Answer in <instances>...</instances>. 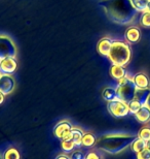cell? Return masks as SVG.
<instances>
[{"instance_id":"cell-31","label":"cell","mask_w":150,"mask_h":159,"mask_svg":"<svg viewBox=\"0 0 150 159\" xmlns=\"http://www.w3.org/2000/svg\"><path fill=\"white\" fill-rule=\"evenodd\" d=\"M146 106H147L149 109H150V96H149V98H148V100H147V103H146Z\"/></svg>"},{"instance_id":"cell-4","label":"cell","mask_w":150,"mask_h":159,"mask_svg":"<svg viewBox=\"0 0 150 159\" xmlns=\"http://www.w3.org/2000/svg\"><path fill=\"white\" fill-rule=\"evenodd\" d=\"M136 90L137 87L134 84L133 79H131L126 75V78L118 81V84H117V88H116L117 97H118V99L122 100L123 102L129 103L130 101H132L135 98Z\"/></svg>"},{"instance_id":"cell-15","label":"cell","mask_w":150,"mask_h":159,"mask_svg":"<svg viewBox=\"0 0 150 159\" xmlns=\"http://www.w3.org/2000/svg\"><path fill=\"white\" fill-rule=\"evenodd\" d=\"M150 96V88L148 89H137L135 93V98L138 102L141 103V106H145L147 103V100Z\"/></svg>"},{"instance_id":"cell-1","label":"cell","mask_w":150,"mask_h":159,"mask_svg":"<svg viewBox=\"0 0 150 159\" xmlns=\"http://www.w3.org/2000/svg\"><path fill=\"white\" fill-rule=\"evenodd\" d=\"M101 4L109 20L120 25L131 23L138 12L130 0H103Z\"/></svg>"},{"instance_id":"cell-12","label":"cell","mask_w":150,"mask_h":159,"mask_svg":"<svg viewBox=\"0 0 150 159\" xmlns=\"http://www.w3.org/2000/svg\"><path fill=\"white\" fill-rule=\"evenodd\" d=\"M71 128H72L71 123L67 120H63L56 125L55 129H54V133H55V135L57 138L62 139V136L65 134L66 132H68L69 130H71Z\"/></svg>"},{"instance_id":"cell-34","label":"cell","mask_w":150,"mask_h":159,"mask_svg":"<svg viewBox=\"0 0 150 159\" xmlns=\"http://www.w3.org/2000/svg\"><path fill=\"white\" fill-rule=\"evenodd\" d=\"M0 159H3V156H2L1 154H0Z\"/></svg>"},{"instance_id":"cell-14","label":"cell","mask_w":150,"mask_h":159,"mask_svg":"<svg viewBox=\"0 0 150 159\" xmlns=\"http://www.w3.org/2000/svg\"><path fill=\"white\" fill-rule=\"evenodd\" d=\"M136 119L140 123H148L150 121V109L146 106H142L140 110L135 114Z\"/></svg>"},{"instance_id":"cell-9","label":"cell","mask_w":150,"mask_h":159,"mask_svg":"<svg viewBox=\"0 0 150 159\" xmlns=\"http://www.w3.org/2000/svg\"><path fill=\"white\" fill-rule=\"evenodd\" d=\"M112 43H113V41L111 40L109 37H103V39H101L99 40V43L97 44V49H98V52L100 53V55L108 57L111 48H112Z\"/></svg>"},{"instance_id":"cell-20","label":"cell","mask_w":150,"mask_h":159,"mask_svg":"<svg viewBox=\"0 0 150 159\" xmlns=\"http://www.w3.org/2000/svg\"><path fill=\"white\" fill-rule=\"evenodd\" d=\"M131 147H132V150L135 152V153H139V152H141L144 150V149L147 148V142L138 138L132 143Z\"/></svg>"},{"instance_id":"cell-27","label":"cell","mask_w":150,"mask_h":159,"mask_svg":"<svg viewBox=\"0 0 150 159\" xmlns=\"http://www.w3.org/2000/svg\"><path fill=\"white\" fill-rule=\"evenodd\" d=\"M137 159H150V150L146 148L143 151L137 153Z\"/></svg>"},{"instance_id":"cell-6","label":"cell","mask_w":150,"mask_h":159,"mask_svg":"<svg viewBox=\"0 0 150 159\" xmlns=\"http://www.w3.org/2000/svg\"><path fill=\"white\" fill-rule=\"evenodd\" d=\"M17 48L8 36L0 35V60L5 57H15Z\"/></svg>"},{"instance_id":"cell-8","label":"cell","mask_w":150,"mask_h":159,"mask_svg":"<svg viewBox=\"0 0 150 159\" xmlns=\"http://www.w3.org/2000/svg\"><path fill=\"white\" fill-rule=\"evenodd\" d=\"M15 82L11 75H1L0 77V91L4 95L11 94L15 90Z\"/></svg>"},{"instance_id":"cell-16","label":"cell","mask_w":150,"mask_h":159,"mask_svg":"<svg viewBox=\"0 0 150 159\" xmlns=\"http://www.w3.org/2000/svg\"><path fill=\"white\" fill-rule=\"evenodd\" d=\"M102 97H103L104 100H106L107 102L109 101H112V100H115V99H118L117 97V92H116V89H114L112 87H106L102 92Z\"/></svg>"},{"instance_id":"cell-19","label":"cell","mask_w":150,"mask_h":159,"mask_svg":"<svg viewBox=\"0 0 150 159\" xmlns=\"http://www.w3.org/2000/svg\"><path fill=\"white\" fill-rule=\"evenodd\" d=\"M96 144H97V139L92 133H84L81 139L82 146H84V147H94Z\"/></svg>"},{"instance_id":"cell-23","label":"cell","mask_w":150,"mask_h":159,"mask_svg":"<svg viewBox=\"0 0 150 159\" xmlns=\"http://www.w3.org/2000/svg\"><path fill=\"white\" fill-rule=\"evenodd\" d=\"M138 138L139 139H144V141H149L150 139V128L147 126H144L142 127L141 129H140V131L138 133Z\"/></svg>"},{"instance_id":"cell-25","label":"cell","mask_w":150,"mask_h":159,"mask_svg":"<svg viewBox=\"0 0 150 159\" xmlns=\"http://www.w3.org/2000/svg\"><path fill=\"white\" fill-rule=\"evenodd\" d=\"M76 145L72 141H62V149L65 152H72Z\"/></svg>"},{"instance_id":"cell-7","label":"cell","mask_w":150,"mask_h":159,"mask_svg":"<svg viewBox=\"0 0 150 159\" xmlns=\"http://www.w3.org/2000/svg\"><path fill=\"white\" fill-rule=\"evenodd\" d=\"M18 62L15 57H5L0 60V72L1 75H11L17 70Z\"/></svg>"},{"instance_id":"cell-10","label":"cell","mask_w":150,"mask_h":159,"mask_svg":"<svg viewBox=\"0 0 150 159\" xmlns=\"http://www.w3.org/2000/svg\"><path fill=\"white\" fill-rule=\"evenodd\" d=\"M124 37H126V39L129 41V43H136L140 40V39H141V31H140L138 27L131 26L126 30Z\"/></svg>"},{"instance_id":"cell-30","label":"cell","mask_w":150,"mask_h":159,"mask_svg":"<svg viewBox=\"0 0 150 159\" xmlns=\"http://www.w3.org/2000/svg\"><path fill=\"white\" fill-rule=\"evenodd\" d=\"M56 159H70V157L67 156V155H65V154H61Z\"/></svg>"},{"instance_id":"cell-5","label":"cell","mask_w":150,"mask_h":159,"mask_svg":"<svg viewBox=\"0 0 150 159\" xmlns=\"http://www.w3.org/2000/svg\"><path fill=\"white\" fill-rule=\"evenodd\" d=\"M107 110L111 115L116 118H121V117H126L130 114L129 107L127 103L123 102L120 99H115L112 101H109L107 104Z\"/></svg>"},{"instance_id":"cell-13","label":"cell","mask_w":150,"mask_h":159,"mask_svg":"<svg viewBox=\"0 0 150 159\" xmlns=\"http://www.w3.org/2000/svg\"><path fill=\"white\" fill-rule=\"evenodd\" d=\"M110 75L114 80L119 81V80L126 77V68H124V66L122 65L112 64V66L110 67Z\"/></svg>"},{"instance_id":"cell-22","label":"cell","mask_w":150,"mask_h":159,"mask_svg":"<svg viewBox=\"0 0 150 159\" xmlns=\"http://www.w3.org/2000/svg\"><path fill=\"white\" fill-rule=\"evenodd\" d=\"M140 25L144 28H150V11H146L142 12L140 19Z\"/></svg>"},{"instance_id":"cell-33","label":"cell","mask_w":150,"mask_h":159,"mask_svg":"<svg viewBox=\"0 0 150 159\" xmlns=\"http://www.w3.org/2000/svg\"><path fill=\"white\" fill-rule=\"evenodd\" d=\"M147 11H150V1H149V3H148V7H147Z\"/></svg>"},{"instance_id":"cell-24","label":"cell","mask_w":150,"mask_h":159,"mask_svg":"<svg viewBox=\"0 0 150 159\" xmlns=\"http://www.w3.org/2000/svg\"><path fill=\"white\" fill-rule=\"evenodd\" d=\"M127 107H129V111H130V113L131 114H135L138 112V111L140 110V107H141V103L138 102L136 99H133L132 101H130L129 103H127Z\"/></svg>"},{"instance_id":"cell-2","label":"cell","mask_w":150,"mask_h":159,"mask_svg":"<svg viewBox=\"0 0 150 159\" xmlns=\"http://www.w3.org/2000/svg\"><path fill=\"white\" fill-rule=\"evenodd\" d=\"M135 138L130 134H107L101 136L96 146L98 149L109 154H118L129 148Z\"/></svg>"},{"instance_id":"cell-21","label":"cell","mask_w":150,"mask_h":159,"mask_svg":"<svg viewBox=\"0 0 150 159\" xmlns=\"http://www.w3.org/2000/svg\"><path fill=\"white\" fill-rule=\"evenodd\" d=\"M3 159H21V154L18 149L9 148L4 152Z\"/></svg>"},{"instance_id":"cell-32","label":"cell","mask_w":150,"mask_h":159,"mask_svg":"<svg viewBox=\"0 0 150 159\" xmlns=\"http://www.w3.org/2000/svg\"><path fill=\"white\" fill-rule=\"evenodd\" d=\"M147 149H149V150H150V139H149V141H147Z\"/></svg>"},{"instance_id":"cell-11","label":"cell","mask_w":150,"mask_h":159,"mask_svg":"<svg viewBox=\"0 0 150 159\" xmlns=\"http://www.w3.org/2000/svg\"><path fill=\"white\" fill-rule=\"evenodd\" d=\"M134 84L137 87V89H148L150 88V80L149 78L143 72H139L134 75L133 78Z\"/></svg>"},{"instance_id":"cell-28","label":"cell","mask_w":150,"mask_h":159,"mask_svg":"<svg viewBox=\"0 0 150 159\" xmlns=\"http://www.w3.org/2000/svg\"><path fill=\"white\" fill-rule=\"evenodd\" d=\"M85 159H100V157H99V155L97 153H95V152H90V153L87 154Z\"/></svg>"},{"instance_id":"cell-29","label":"cell","mask_w":150,"mask_h":159,"mask_svg":"<svg viewBox=\"0 0 150 159\" xmlns=\"http://www.w3.org/2000/svg\"><path fill=\"white\" fill-rule=\"evenodd\" d=\"M4 98H5V95L0 91V104H2L3 102H4Z\"/></svg>"},{"instance_id":"cell-36","label":"cell","mask_w":150,"mask_h":159,"mask_svg":"<svg viewBox=\"0 0 150 159\" xmlns=\"http://www.w3.org/2000/svg\"><path fill=\"white\" fill-rule=\"evenodd\" d=\"M149 1H150V0H149Z\"/></svg>"},{"instance_id":"cell-3","label":"cell","mask_w":150,"mask_h":159,"mask_svg":"<svg viewBox=\"0 0 150 159\" xmlns=\"http://www.w3.org/2000/svg\"><path fill=\"white\" fill-rule=\"evenodd\" d=\"M108 58L112 64L116 65H126L131 60V48L124 41L115 40L113 41L112 48L108 55Z\"/></svg>"},{"instance_id":"cell-26","label":"cell","mask_w":150,"mask_h":159,"mask_svg":"<svg viewBox=\"0 0 150 159\" xmlns=\"http://www.w3.org/2000/svg\"><path fill=\"white\" fill-rule=\"evenodd\" d=\"M85 157H87V154L80 150L73 151L70 155V159H85Z\"/></svg>"},{"instance_id":"cell-18","label":"cell","mask_w":150,"mask_h":159,"mask_svg":"<svg viewBox=\"0 0 150 159\" xmlns=\"http://www.w3.org/2000/svg\"><path fill=\"white\" fill-rule=\"evenodd\" d=\"M130 1L138 12H144L147 11L149 0H130Z\"/></svg>"},{"instance_id":"cell-35","label":"cell","mask_w":150,"mask_h":159,"mask_svg":"<svg viewBox=\"0 0 150 159\" xmlns=\"http://www.w3.org/2000/svg\"><path fill=\"white\" fill-rule=\"evenodd\" d=\"M0 77H1V72H0Z\"/></svg>"},{"instance_id":"cell-17","label":"cell","mask_w":150,"mask_h":159,"mask_svg":"<svg viewBox=\"0 0 150 159\" xmlns=\"http://www.w3.org/2000/svg\"><path fill=\"white\" fill-rule=\"evenodd\" d=\"M84 134V132L82 131L80 128L72 127V129H71V141L74 143L76 146L81 145V139H82Z\"/></svg>"}]
</instances>
